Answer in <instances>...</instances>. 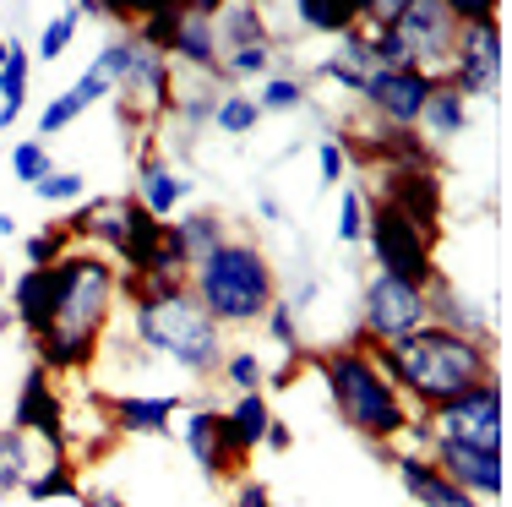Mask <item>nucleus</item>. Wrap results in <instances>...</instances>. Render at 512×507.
Masks as SVG:
<instances>
[{"label":"nucleus","mask_w":512,"mask_h":507,"mask_svg":"<svg viewBox=\"0 0 512 507\" xmlns=\"http://www.w3.org/2000/svg\"><path fill=\"white\" fill-rule=\"evenodd\" d=\"M60 279V311L55 328L44 338H33V366L50 371V377H88L109 349V328H115L120 311V268L104 251L71 246L55 262Z\"/></svg>","instance_id":"f257e3e1"},{"label":"nucleus","mask_w":512,"mask_h":507,"mask_svg":"<svg viewBox=\"0 0 512 507\" xmlns=\"http://www.w3.org/2000/svg\"><path fill=\"white\" fill-rule=\"evenodd\" d=\"M120 306H126V338L148 360H169L186 371V382H218V366L229 355V338L197 306L186 284H148L137 273H120Z\"/></svg>","instance_id":"f03ea898"},{"label":"nucleus","mask_w":512,"mask_h":507,"mask_svg":"<svg viewBox=\"0 0 512 507\" xmlns=\"http://www.w3.org/2000/svg\"><path fill=\"white\" fill-rule=\"evenodd\" d=\"M371 360L398 388V398H404L409 409H420V415H431L436 404L458 398L463 388H474V382L502 377V371H496V349L474 344V338H458L447 328H431V322H425L420 333L387 344V349H371Z\"/></svg>","instance_id":"7ed1b4c3"},{"label":"nucleus","mask_w":512,"mask_h":507,"mask_svg":"<svg viewBox=\"0 0 512 507\" xmlns=\"http://www.w3.org/2000/svg\"><path fill=\"white\" fill-rule=\"evenodd\" d=\"M186 289L197 295V306L224 333H246V328H262V317L273 311L278 289H284V273H278L273 251L262 240L229 235L207 257L191 262Z\"/></svg>","instance_id":"20e7f679"},{"label":"nucleus","mask_w":512,"mask_h":507,"mask_svg":"<svg viewBox=\"0 0 512 507\" xmlns=\"http://www.w3.org/2000/svg\"><path fill=\"white\" fill-rule=\"evenodd\" d=\"M306 371L322 377L333 415L344 420L360 442H371V448H398V442H404V426H409L414 409L398 398L393 382L376 371L371 355L344 349V344H327V349H311L306 355Z\"/></svg>","instance_id":"39448f33"},{"label":"nucleus","mask_w":512,"mask_h":507,"mask_svg":"<svg viewBox=\"0 0 512 507\" xmlns=\"http://www.w3.org/2000/svg\"><path fill=\"white\" fill-rule=\"evenodd\" d=\"M365 257H371V273L398 279L409 289H425L442 273L431 240H425L404 213H393L387 202H371V197H365Z\"/></svg>","instance_id":"423d86ee"},{"label":"nucleus","mask_w":512,"mask_h":507,"mask_svg":"<svg viewBox=\"0 0 512 507\" xmlns=\"http://www.w3.org/2000/svg\"><path fill=\"white\" fill-rule=\"evenodd\" d=\"M431 437L458 442V448H485V453H507V393L502 377H485L474 388H463L458 398L431 409Z\"/></svg>","instance_id":"0eeeda50"},{"label":"nucleus","mask_w":512,"mask_h":507,"mask_svg":"<svg viewBox=\"0 0 512 507\" xmlns=\"http://www.w3.org/2000/svg\"><path fill=\"white\" fill-rule=\"evenodd\" d=\"M502 77H507V44H502V17L491 22H463L453 55H447L442 82L458 93L463 104L474 99H502Z\"/></svg>","instance_id":"6e6552de"},{"label":"nucleus","mask_w":512,"mask_h":507,"mask_svg":"<svg viewBox=\"0 0 512 507\" xmlns=\"http://www.w3.org/2000/svg\"><path fill=\"white\" fill-rule=\"evenodd\" d=\"M420 328H425V289L382 279V273H365L360 300H355V333L371 338V349H387Z\"/></svg>","instance_id":"1a4fd4ad"},{"label":"nucleus","mask_w":512,"mask_h":507,"mask_svg":"<svg viewBox=\"0 0 512 507\" xmlns=\"http://www.w3.org/2000/svg\"><path fill=\"white\" fill-rule=\"evenodd\" d=\"M11 431H22L28 442H44L50 458L71 453V404L55 388L50 371H39V366L22 371V388L11 398Z\"/></svg>","instance_id":"9d476101"},{"label":"nucleus","mask_w":512,"mask_h":507,"mask_svg":"<svg viewBox=\"0 0 512 507\" xmlns=\"http://www.w3.org/2000/svg\"><path fill=\"white\" fill-rule=\"evenodd\" d=\"M371 202H387L393 213L420 229L431 246H442V219H447V186L436 169H376V186L365 191Z\"/></svg>","instance_id":"9b49d317"},{"label":"nucleus","mask_w":512,"mask_h":507,"mask_svg":"<svg viewBox=\"0 0 512 507\" xmlns=\"http://www.w3.org/2000/svg\"><path fill=\"white\" fill-rule=\"evenodd\" d=\"M180 442H186V458L197 464V475L207 486H235L246 480V458L235 453V437L224 426V404H186V420H180Z\"/></svg>","instance_id":"f8f14e48"},{"label":"nucleus","mask_w":512,"mask_h":507,"mask_svg":"<svg viewBox=\"0 0 512 507\" xmlns=\"http://www.w3.org/2000/svg\"><path fill=\"white\" fill-rule=\"evenodd\" d=\"M442 71H420V66H404V71H371L360 88V104H365V120L376 126H398V131H414L431 104Z\"/></svg>","instance_id":"ddd939ff"},{"label":"nucleus","mask_w":512,"mask_h":507,"mask_svg":"<svg viewBox=\"0 0 512 507\" xmlns=\"http://www.w3.org/2000/svg\"><path fill=\"white\" fill-rule=\"evenodd\" d=\"M131 175H137V191H131V197H137L158 224H169L175 213H186L191 197H197V175H191V164L169 159V153L158 148L153 137L137 148V159H131Z\"/></svg>","instance_id":"4468645a"},{"label":"nucleus","mask_w":512,"mask_h":507,"mask_svg":"<svg viewBox=\"0 0 512 507\" xmlns=\"http://www.w3.org/2000/svg\"><path fill=\"white\" fill-rule=\"evenodd\" d=\"M425 322L458 333V338H474V344H485V349H502V333L491 328V306H485L480 295H469L453 273H436V279L425 284Z\"/></svg>","instance_id":"2eb2a0df"},{"label":"nucleus","mask_w":512,"mask_h":507,"mask_svg":"<svg viewBox=\"0 0 512 507\" xmlns=\"http://www.w3.org/2000/svg\"><path fill=\"white\" fill-rule=\"evenodd\" d=\"M425 453H431V464L453 480L463 497H474L480 507H496L507 497V453L458 448V442H442V437H431V448H425Z\"/></svg>","instance_id":"dca6fc26"},{"label":"nucleus","mask_w":512,"mask_h":507,"mask_svg":"<svg viewBox=\"0 0 512 507\" xmlns=\"http://www.w3.org/2000/svg\"><path fill=\"white\" fill-rule=\"evenodd\" d=\"M93 404L104 409V426L115 431L120 442L131 437H169L175 431V415L186 409L180 393H93Z\"/></svg>","instance_id":"f3484780"},{"label":"nucleus","mask_w":512,"mask_h":507,"mask_svg":"<svg viewBox=\"0 0 512 507\" xmlns=\"http://www.w3.org/2000/svg\"><path fill=\"white\" fill-rule=\"evenodd\" d=\"M393 28L409 44L420 71H447V55H453V39H458V22L447 11V0H404Z\"/></svg>","instance_id":"a211bd4d"},{"label":"nucleus","mask_w":512,"mask_h":507,"mask_svg":"<svg viewBox=\"0 0 512 507\" xmlns=\"http://www.w3.org/2000/svg\"><path fill=\"white\" fill-rule=\"evenodd\" d=\"M218 6H224V0H186L175 50H169V66H175L180 77H213L218 82V39H213Z\"/></svg>","instance_id":"6ab92c4d"},{"label":"nucleus","mask_w":512,"mask_h":507,"mask_svg":"<svg viewBox=\"0 0 512 507\" xmlns=\"http://www.w3.org/2000/svg\"><path fill=\"white\" fill-rule=\"evenodd\" d=\"M11 328H22L28 333V344L33 338H44L55 328V311H60V279H55V268H22L17 279H11Z\"/></svg>","instance_id":"aec40b11"},{"label":"nucleus","mask_w":512,"mask_h":507,"mask_svg":"<svg viewBox=\"0 0 512 507\" xmlns=\"http://www.w3.org/2000/svg\"><path fill=\"white\" fill-rule=\"evenodd\" d=\"M387 469L398 475L404 497H409V502H420V507H480V502H474V497H463V491L453 486V480H447L442 469L431 464V453L393 448V458H387Z\"/></svg>","instance_id":"412c9836"},{"label":"nucleus","mask_w":512,"mask_h":507,"mask_svg":"<svg viewBox=\"0 0 512 507\" xmlns=\"http://www.w3.org/2000/svg\"><path fill=\"white\" fill-rule=\"evenodd\" d=\"M213 39H218V60L240 55V50H262V44H284L256 0H224L213 17Z\"/></svg>","instance_id":"4be33fe9"},{"label":"nucleus","mask_w":512,"mask_h":507,"mask_svg":"<svg viewBox=\"0 0 512 507\" xmlns=\"http://www.w3.org/2000/svg\"><path fill=\"white\" fill-rule=\"evenodd\" d=\"M256 110H262V120L267 115H295V110H311V77L295 66L289 55H278L273 60V71H267L262 82H256Z\"/></svg>","instance_id":"5701e85b"},{"label":"nucleus","mask_w":512,"mask_h":507,"mask_svg":"<svg viewBox=\"0 0 512 507\" xmlns=\"http://www.w3.org/2000/svg\"><path fill=\"white\" fill-rule=\"evenodd\" d=\"M158 246H164V224H158L153 213L126 191V240H120V251H115V268H120V273H137V279H148Z\"/></svg>","instance_id":"b1692460"},{"label":"nucleus","mask_w":512,"mask_h":507,"mask_svg":"<svg viewBox=\"0 0 512 507\" xmlns=\"http://www.w3.org/2000/svg\"><path fill=\"white\" fill-rule=\"evenodd\" d=\"M414 131H420L436 153H447L463 131H469V104H463L447 82H436V93H431V104H425V115H420V126H414Z\"/></svg>","instance_id":"393cba45"},{"label":"nucleus","mask_w":512,"mask_h":507,"mask_svg":"<svg viewBox=\"0 0 512 507\" xmlns=\"http://www.w3.org/2000/svg\"><path fill=\"white\" fill-rule=\"evenodd\" d=\"M169 229H175L180 251H186L191 262L207 257V251H213L218 240L235 235V229H229V219H224V208H207V202H191L186 213H175V219H169Z\"/></svg>","instance_id":"a878e982"},{"label":"nucleus","mask_w":512,"mask_h":507,"mask_svg":"<svg viewBox=\"0 0 512 507\" xmlns=\"http://www.w3.org/2000/svg\"><path fill=\"white\" fill-rule=\"evenodd\" d=\"M267 420H273V398H267V393H240V398H229V404H224V426H229L235 453L246 458V464H251V453L262 448Z\"/></svg>","instance_id":"bb28decb"},{"label":"nucleus","mask_w":512,"mask_h":507,"mask_svg":"<svg viewBox=\"0 0 512 507\" xmlns=\"http://www.w3.org/2000/svg\"><path fill=\"white\" fill-rule=\"evenodd\" d=\"M77 464H82L77 453L44 458V464L28 475L22 497H28V502H77V497H82V469H77Z\"/></svg>","instance_id":"cd10ccee"},{"label":"nucleus","mask_w":512,"mask_h":507,"mask_svg":"<svg viewBox=\"0 0 512 507\" xmlns=\"http://www.w3.org/2000/svg\"><path fill=\"white\" fill-rule=\"evenodd\" d=\"M295 28L316 39H344L360 28V0H295Z\"/></svg>","instance_id":"c85d7f7f"},{"label":"nucleus","mask_w":512,"mask_h":507,"mask_svg":"<svg viewBox=\"0 0 512 507\" xmlns=\"http://www.w3.org/2000/svg\"><path fill=\"white\" fill-rule=\"evenodd\" d=\"M28 77H33V55L22 39H11L6 66H0V131H11L28 110Z\"/></svg>","instance_id":"c756f323"},{"label":"nucleus","mask_w":512,"mask_h":507,"mask_svg":"<svg viewBox=\"0 0 512 507\" xmlns=\"http://www.w3.org/2000/svg\"><path fill=\"white\" fill-rule=\"evenodd\" d=\"M77 33H82V11L77 6H60V11H50V22L39 28V39H33V66H55L60 55L77 44Z\"/></svg>","instance_id":"7c9ffc66"},{"label":"nucleus","mask_w":512,"mask_h":507,"mask_svg":"<svg viewBox=\"0 0 512 507\" xmlns=\"http://www.w3.org/2000/svg\"><path fill=\"white\" fill-rule=\"evenodd\" d=\"M180 17H186V0H164V6H137V39L148 44V50L169 55L175 50V33H180Z\"/></svg>","instance_id":"2f4dec72"},{"label":"nucleus","mask_w":512,"mask_h":507,"mask_svg":"<svg viewBox=\"0 0 512 507\" xmlns=\"http://www.w3.org/2000/svg\"><path fill=\"white\" fill-rule=\"evenodd\" d=\"M33 469H39V458H33V442L22 437V431L0 426V497H11V491L28 486Z\"/></svg>","instance_id":"473e14b6"},{"label":"nucleus","mask_w":512,"mask_h":507,"mask_svg":"<svg viewBox=\"0 0 512 507\" xmlns=\"http://www.w3.org/2000/svg\"><path fill=\"white\" fill-rule=\"evenodd\" d=\"M218 382L229 388V398L240 393H267V360L256 349H229L224 366H218Z\"/></svg>","instance_id":"72a5a7b5"},{"label":"nucleus","mask_w":512,"mask_h":507,"mask_svg":"<svg viewBox=\"0 0 512 507\" xmlns=\"http://www.w3.org/2000/svg\"><path fill=\"white\" fill-rule=\"evenodd\" d=\"M262 333L273 338V349H278L284 360H306V349H311V344H306V322H300L295 311L284 306V295H278L273 311L262 317Z\"/></svg>","instance_id":"f704fd0d"},{"label":"nucleus","mask_w":512,"mask_h":507,"mask_svg":"<svg viewBox=\"0 0 512 507\" xmlns=\"http://www.w3.org/2000/svg\"><path fill=\"white\" fill-rule=\"evenodd\" d=\"M278 55H284V44H262V50L224 55V60H218V82H224V88H246V82H262L267 71H273Z\"/></svg>","instance_id":"c9c22d12"},{"label":"nucleus","mask_w":512,"mask_h":507,"mask_svg":"<svg viewBox=\"0 0 512 507\" xmlns=\"http://www.w3.org/2000/svg\"><path fill=\"white\" fill-rule=\"evenodd\" d=\"M256 126H262L256 99H251L246 88H229L224 99H218V110H213V131H224V137H251Z\"/></svg>","instance_id":"e433bc0d"},{"label":"nucleus","mask_w":512,"mask_h":507,"mask_svg":"<svg viewBox=\"0 0 512 507\" xmlns=\"http://www.w3.org/2000/svg\"><path fill=\"white\" fill-rule=\"evenodd\" d=\"M33 197L50 202V208H77V202L88 197V175H82V169H60V164H55L50 175L33 186Z\"/></svg>","instance_id":"4c0bfd02"},{"label":"nucleus","mask_w":512,"mask_h":507,"mask_svg":"<svg viewBox=\"0 0 512 507\" xmlns=\"http://www.w3.org/2000/svg\"><path fill=\"white\" fill-rule=\"evenodd\" d=\"M66 251H71V240L60 224H44V229H33V235H22V262H28V268H55Z\"/></svg>","instance_id":"58836bf2"},{"label":"nucleus","mask_w":512,"mask_h":507,"mask_svg":"<svg viewBox=\"0 0 512 507\" xmlns=\"http://www.w3.org/2000/svg\"><path fill=\"white\" fill-rule=\"evenodd\" d=\"M55 169V153H50V142H39V137H28V142H17L11 148V175L22 180V186H39L44 175Z\"/></svg>","instance_id":"ea45409f"},{"label":"nucleus","mask_w":512,"mask_h":507,"mask_svg":"<svg viewBox=\"0 0 512 507\" xmlns=\"http://www.w3.org/2000/svg\"><path fill=\"white\" fill-rule=\"evenodd\" d=\"M365 240V186H344L338 191V246L355 251Z\"/></svg>","instance_id":"a19ab883"},{"label":"nucleus","mask_w":512,"mask_h":507,"mask_svg":"<svg viewBox=\"0 0 512 507\" xmlns=\"http://www.w3.org/2000/svg\"><path fill=\"white\" fill-rule=\"evenodd\" d=\"M82 115H88V110H82V99H77L71 88H66V93H55V99L39 110V142L60 137V131H66V126H77Z\"/></svg>","instance_id":"79ce46f5"},{"label":"nucleus","mask_w":512,"mask_h":507,"mask_svg":"<svg viewBox=\"0 0 512 507\" xmlns=\"http://www.w3.org/2000/svg\"><path fill=\"white\" fill-rule=\"evenodd\" d=\"M349 164H344V148H338V137H322L316 142V180L322 186H344Z\"/></svg>","instance_id":"37998d69"},{"label":"nucleus","mask_w":512,"mask_h":507,"mask_svg":"<svg viewBox=\"0 0 512 507\" xmlns=\"http://www.w3.org/2000/svg\"><path fill=\"white\" fill-rule=\"evenodd\" d=\"M278 295H284V306L295 311L300 322H306V311L316 306V300H322V273H300L295 289H278Z\"/></svg>","instance_id":"c03bdc74"},{"label":"nucleus","mask_w":512,"mask_h":507,"mask_svg":"<svg viewBox=\"0 0 512 507\" xmlns=\"http://www.w3.org/2000/svg\"><path fill=\"white\" fill-rule=\"evenodd\" d=\"M224 507H273V486H267V480H256V475H246V480H235V486H229V502Z\"/></svg>","instance_id":"a18cd8bd"},{"label":"nucleus","mask_w":512,"mask_h":507,"mask_svg":"<svg viewBox=\"0 0 512 507\" xmlns=\"http://www.w3.org/2000/svg\"><path fill=\"white\" fill-rule=\"evenodd\" d=\"M71 93H77V99H82V110H99V104L109 99V82H104L99 71L88 66V71H82L77 82H71Z\"/></svg>","instance_id":"49530a36"},{"label":"nucleus","mask_w":512,"mask_h":507,"mask_svg":"<svg viewBox=\"0 0 512 507\" xmlns=\"http://www.w3.org/2000/svg\"><path fill=\"white\" fill-rule=\"evenodd\" d=\"M447 11H453L458 28H463V22H491V17H502V6H496V0H447Z\"/></svg>","instance_id":"de8ad7c7"},{"label":"nucleus","mask_w":512,"mask_h":507,"mask_svg":"<svg viewBox=\"0 0 512 507\" xmlns=\"http://www.w3.org/2000/svg\"><path fill=\"white\" fill-rule=\"evenodd\" d=\"M262 448H273V453H289V448H295V431H289V420H284V415H273V420H267Z\"/></svg>","instance_id":"09e8293b"},{"label":"nucleus","mask_w":512,"mask_h":507,"mask_svg":"<svg viewBox=\"0 0 512 507\" xmlns=\"http://www.w3.org/2000/svg\"><path fill=\"white\" fill-rule=\"evenodd\" d=\"M256 213H262L267 224H289V213H284V202L273 197V191H256Z\"/></svg>","instance_id":"8fccbe9b"},{"label":"nucleus","mask_w":512,"mask_h":507,"mask_svg":"<svg viewBox=\"0 0 512 507\" xmlns=\"http://www.w3.org/2000/svg\"><path fill=\"white\" fill-rule=\"evenodd\" d=\"M77 502H82V507H131L126 497H115V491H88V486H82Z\"/></svg>","instance_id":"3c124183"},{"label":"nucleus","mask_w":512,"mask_h":507,"mask_svg":"<svg viewBox=\"0 0 512 507\" xmlns=\"http://www.w3.org/2000/svg\"><path fill=\"white\" fill-rule=\"evenodd\" d=\"M0 235H6V240H17V219H11V213H0Z\"/></svg>","instance_id":"603ef678"},{"label":"nucleus","mask_w":512,"mask_h":507,"mask_svg":"<svg viewBox=\"0 0 512 507\" xmlns=\"http://www.w3.org/2000/svg\"><path fill=\"white\" fill-rule=\"evenodd\" d=\"M6 50H11V39H6V33H0V66H6Z\"/></svg>","instance_id":"864d4df0"},{"label":"nucleus","mask_w":512,"mask_h":507,"mask_svg":"<svg viewBox=\"0 0 512 507\" xmlns=\"http://www.w3.org/2000/svg\"><path fill=\"white\" fill-rule=\"evenodd\" d=\"M6 328H11V311H6V306H0V333H6Z\"/></svg>","instance_id":"5fc2aeb1"},{"label":"nucleus","mask_w":512,"mask_h":507,"mask_svg":"<svg viewBox=\"0 0 512 507\" xmlns=\"http://www.w3.org/2000/svg\"><path fill=\"white\" fill-rule=\"evenodd\" d=\"M0 295H6V262H0Z\"/></svg>","instance_id":"6e6d98bb"},{"label":"nucleus","mask_w":512,"mask_h":507,"mask_svg":"<svg viewBox=\"0 0 512 507\" xmlns=\"http://www.w3.org/2000/svg\"><path fill=\"white\" fill-rule=\"evenodd\" d=\"M273 507H278V502H273Z\"/></svg>","instance_id":"4d7b16f0"}]
</instances>
